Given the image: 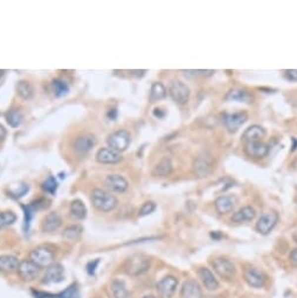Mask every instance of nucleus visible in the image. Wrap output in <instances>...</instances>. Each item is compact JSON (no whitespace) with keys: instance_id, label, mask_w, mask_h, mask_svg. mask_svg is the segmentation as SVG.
<instances>
[{"instance_id":"nucleus-1","label":"nucleus","mask_w":297,"mask_h":298,"mask_svg":"<svg viewBox=\"0 0 297 298\" xmlns=\"http://www.w3.org/2000/svg\"><path fill=\"white\" fill-rule=\"evenodd\" d=\"M92 203L94 207L99 212L108 213L117 207L118 199L110 192L102 190V188H95L92 192Z\"/></svg>"},{"instance_id":"nucleus-2","label":"nucleus","mask_w":297,"mask_h":298,"mask_svg":"<svg viewBox=\"0 0 297 298\" xmlns=\"http://www.w3.org/2000/svg\"><path fill=\"white\" fill-rule=\"evenodd\" d=\"M106 143H108V147L121 153L125 151L130 145L131 134L127 130H117L109 134Z\"/></svg>"},{"instance_id":"nucleus-3","label":"nucleus","mask_w":297,"mask_h":298,"mask_svg":"<svg viewBox=\"0 0 297 298\" xmlns=\"http://www.w3.org/2000/svg\"><path fill=\"white\" fill-rule=\"evenodd\" d=\"M150 268V259L142 255L132 256L125 262L124 270L130 276H140Z\"/></svg>"},{"instance_id":"nucleus-4","label":"nucleus","mask_w":297,"mask_h":298,"mask_svg":"<svg viewBox=\"0 0 297 298\" xmlns=\"http://www.w3.org/2000/svg\"><path fill=\"white\" fill-rule=\"evenodd\" d=\"M30 259L39 268H48L54 263L55 255L46 247H37L30 254Z\"/></svg>"},{"instance_id":"nucleus-5","label":"nucleus","mask_w":297,"mask_h":298,"mask_svg":"<svg viewBox=\"0 0 297 298\" xmlns=\"http://www.w3.org/2000/svg\"><path fill=\"white\" fill-rule=\"evenodd\" d=\"M169 94L171 98H172L177 104L184 105L189 102L190 96H191V91H190L189 85H185V83L182 81H179V80H176V81L171 82Z\"/></svg>"},{"instance_id":"nucleus-6","label":"nucleus","mask_w":297,"mask_h":298,"mask_svg":"<svg viewBox=\"0 0 297 298\" xmlns=\"http://www.w3.org/2000/svg\"><path fill=\"white\" fill-rule=\"evenodd\" d=\"M212 267L219 276L225 280H232L235 275V265L226 257H217L212 261Z\"/></svg>"},{"instance_id":"nucleus-7","label":"nucleus","mask_w":297,"mask_h":298,"mask_svg":"<svg viewBox=\"0 0 297 298\" xmlns=\"http://www.w3.org/2000/svg\"><path fill=\"white\" fill-rule=\"evenodd\" d=\"M248 120V115L245 111L234 114H224L222 115V124L226 127L229 132H237L239 128L244 126Z\"/></svg>"},{"instance_id":"nucleus-8","label":"nucleus","mask_w":297,"mask_h":298,"mask_svg":"<svg viewBox=\"0 0 297 298\" xmlns=\"http://www.w3.org/2000/svg\"><path fill=\"white\" fill-rule=\"evenodd\" d=\"M17 271L21 280L25 282L37 280L39 275H40V268L33 263L31 259H22V261H20Z\"/></svg>"},{"instance_id":"nucleus-9","label":"nucleus","mask_w":297,"mask_h":298,"mask_svg":"<svg viewBox=\"0 0 297 298\" xmlns=\"http://www.w3.org/2000/svg\"><path fill=\"white\" fill-rule=\"evenodd\" d=\"M178 280L174 276H165L157 283V294L159 298H171L176 293Z\"/></svg>"},{"instance_id":"nucleus-10","label":"nucleus","mask_w":297,"mask_h":298,"mask_svg":"<svg viewBox=\"0 0 297 298\" xmlns=\"http://www.w3.org/2000/svg\"><path fill=\"white\" fill-rule=\"evenodd\" d=\"M98 140L92 133H81L74 138L73 147L76 152L87 153L96 145Z\"/></svg>"},{"instance_id":"nucleus-11","label":"nucleus","mask_w":297,"mask_h":298,"mask_svg":"<svg viewBox=\"0 0 297 298\" xmlns=\"http://www.w3.org/2000/svg\"><path fill=\"white\" fill-rule=\"evenodd\" d=\"M64 280V269L62 264L60 263H53L46 269L41 283L50 285V284H55L60 283Z\"/></svg>"},{"instance_id":"nucleus-12","label":"nucleus","mask_w":297,"mask_h":298,"mask_svg":"<svg viewBox=\"0 0 297 298\" xmlns=\"http://www.w3.org/2000/svg\"><path fill=\"white\" fill-rule=\"evenodd\" d=\"M104 184L109 190L116 192V193H124L129 188V181L123 175L117 174V173H112V174L106 175L104 179Z\"/></svg>"},{"instance_id":"nucleus-13","label":"nucleus","mask_w":297,"mask_h":298,"mask_svg":"<svg viewBox=\"0 0 297 298\" xmlns=\"http://www.w3.org/2000/svg\"><path fill=\"white\" fill-rule=\"evenodd\" d=\"M279 221V214L276 212H268L262 215L256 223V230L262 235H267L274 229Z\"/></svg>"},{"instance_id":"nucleus-14","label":"nucleus","mask_w":297,"mask_h":298,"mask_svg":"<svg viewBox=\"0 0 297 298\" xmlns=\"http://www.w3.org/2000/svg\"><path fill=\"white\" fill-rule=\"evenodd\" d=\"M213 163L212 158L207 155H200L193 162V171L198 177H207L212 172Z\"/></svg>"},{"instance_id":"nucleus-15","label":"nucleus","mask_w":297,"mask_h":298,"mask_svg":"<svg viewBox=\"0 0 297 298\" xmlns=\"http://www.w3.org/2000/svg\"><path fill=\"white\" fill-rule=\"evenodd\" d=\"M95 159L96 162L101 163V164H117V163L122 162L123 158H122L121 153L116 152L110 147H102L96 152Z\"/></svg>"},{"instance_id":"nucleus-16","label":"nucleus","mask_w":297,"mask_h":298,"mask_svg":"<svg viewBox=\"0 0 297 298\" xmlns=\"http://www.w3.org/2000/svg\"><path fill=\"white\" fill-rule=\"evenodd\" d=\"M245 152L253 158H263L269 153V147L263 142H248L245 144Z\"/></svg>"},{"instance_id":"nucleus-17","label":"nucleus","mask_w":297,"mask_h":298,"mask_svg":"<svg viewBox=\"0 0 297 298\" xmlns=\"http://www.w3.org/2000/svg\"><path fill=\"white\" fill-rule=\"evenodd\" d=\"M61 225H62V217L60 216V214L56 212H50L43 219L41 230L44 233H53L59 229Z\"/></svg>"},{"instance_id":"nucleus-18","label":"nucleus","mask_w":297,"mask_h":298,"mask_svg":"<svg viewBox=\"0 0 297 298\" xmlns=\"http://www.w3.org/2000/svg\"><path fill=\"white\" fill-rule=\"evenodd\" d=\"M238 204V198L235 195H221L215 200V210L220 214L231 213Z\"/></svg>"},{"instance_id":"nucleus-19","label":"nucleus","mask_w":297,"mask_h":298,"mask_svg":"<svg viewBox=\"0 0 297 298\" xmlns=\"http://www.w3.org/2000/svg\"><path fill=\"white\" fill-rule=\"evenodd\" d=\"M244 277L247 283L253 288H262L264 281H266L262 272H261L259 269L253 267H248L245 269Z\"/></svg>"},{"instance_id":"nucleus-20","label":"nucleus","mask_w":297,"mask_h":298,"mask_svg":"<svg viewBox=\"0 0 297 298\" xmlns=\"http://www.w3.org/2000/svg\"><path fill=\"white\" fill-rule=\"evenodd\" d=\"M180 297L182 298H201L202 291L200 289L199 284L193 280H187L184 282L182 290H180Z\"/></svg>"},{"instance_id":"nucleus-21","label":"nucleus","mask_w":297,"mask_h":298,"mask_svg":"<svg viewBox=\"0 0 297 298\" xmlns=\"http://www.w3.org/2000/svg\"><path fill=\"white\" fill-rule=\"evenodd\" d=\"M35 297L43 296L44 298H79V288L77 284H70L68 288L61 291L59 294H45V293H34Z\"/></svg>"},{"instance_id":"nucleus-22","label":"nucleus","mask_w":297,"mask_h":298,"mask_svg":"<svg viewBox=\"0 0 297 298\" xmlns=\"http://www.w3.org/2000/svg\"><path fill=\"white\" fill-rule=\"evenodd\" d=\"M19 261L17 256L14 255H1L0 256V271L5 274H11L18 270Z\"/></svg>"},{"instance_id":"nucleus-23","label":"nucleus","mask_w":297,"mask_h":298,"mask_svg":"<svg viewBox=\"0 0 297 298\" xmlns=\"http://www.w3.org/2000/svg\"><path fill=\"white\" fill-rule=\"evenodd\" d=\"M199 277L201 280L202 284L207 290H217L219 288V282L217 281V278L214 277L213 272L209 270L207 268H200L199 271Z\"/></svg>"},{"instance_id":"nucleus-24","label":"nucleus","mask_w":297,"mask_h":298,"mask_svg":"<svg viewBox=\"0 0 297 298\" xmlns=\"http://www.w3.org/2000/svg\"><path fill=\"white\" fill-rule=\"evenodd\" d=\"M266 130L263 129L262 127L260 126H251L246 129L244 134H242V139L245 140V142H259L262 138L266 137Z\"/></svg>"},{"instance_id":"nucleus-25","label":"nucleus","mask_w":297,"mask_h":298,"mask_svg":"<svg viewBox=\"0 0 297 298\" xmlns=\"http://www.w3.org/2000/svg\"><path fill=\"white\" fill-rule=\"evenodd\" d=\"M255 215H256V212L251 206H245L240 208L238 212H235L232 216V221L235 223H241V222H246V221H251L254 220Z\"/></svg>"},{"instance_id":"nucleus-26","label":"nucleus","mask_w":297,"mask_h":298,"mask_svg":"<svg viewBox=\"0 0 297 298\" xmlns=\"http://www.w3.org/2000/svg\"><path fill=\"white\" fill-rule=\"evenodd\" d=\"M69 213L75 220H85L87 216V207L85 203H83L82 200H80V199H75V200L72 201V204H70Z\"/></svg>"},{"instance_id":"nucleus-27","label":"nucleus","mask_w":297,"mask_h":298,"mask_svg":"<svg viewBox=\"0 0 297 298\" xmlns=\"http://www.w3.org/2000/svg\"><path fill=\"white\" fill-rule=\"evenodd\" d=\"M226 99L227 101H235V102H244V103H249L253 99L250 92L244 89H232L228 91V94L226 95Z\"/></svg>"},{"instance_id":"nucleus-28","label":"nucleus","mask_w":297,"mask_h":298,"mask_svg":"<svg viewBox=\"0 0 297 298\" xmlns=\"http://www.w3.org/2000/svg\"><path fill=\"white\" fill-rule=\"evenodd\" d=\"M172 170H173V166H172V163H171V160L169 158H163L156 166H154L152 173L153 175H156V177L165 178V177H169L171 172H172Z\"/></svg>"},{"instance_id":"nucleus-29","label":"nucleus","mask_w":297,"mask_h":298,"mask_svg":"<svg viewBox=\"0 0 297 298\" xmlns=\"http://www.w3.org/2000/svg\"><path fill=\"white\" fill-rule=\"evenodd\" d=\"M110 293L114 298H129L130 294L123 281L114 280L110 283Z\"/></svg>"},{"instance_id":"nucleus-30","label":"nucleus","mask_w":297,"mask_h":298,"mask_svg":"<svg viewBox=\"0 0 297 298\" xmlns=\"http://www.w3.org/2000/svg\"><path fill=\"white\" fill-rule=\"evenodd\" d=\"M17 94L22 99H31L34 96L33 85L26 80H21L17 83Z\"/></svg>"},{"instance_id":"nucleus-31","label":"nucleus","mask_w":297,"mask_h":298,"mask_svg":"<svg viewBox=\"0 0 297 298\" xmlns=\"http://www.w3.org/2000/svg\"><path fill=\"white\" fill-rule=\"evenodd\" d=\"M22 121H24V115L19 109H11L6 113V122L11 128L20 127Z\"/></svg>"},{"instance_id":"nucleus-32","label":"nucleus","mask_w":297,"mask_h":298,"mask_svg":"<svg viewBox=\"0 0 297 298\" xmlns=\"http://www.w3.org/2000/svg\"><path fill=\"white\" fill-rule=\"evenodd\" d=\"M40 203H43V199H40V200L35 201V203L31 204V205H27V206H22V210L25 211V230L26 232L30 229L32 217H33V214L35 211L43 207L40 205Z\"/></svg>"},{"instance_id":"nucleus-33","label":"nucleus","mask_w":297,"mask_h":298,"mask_svg":"<svg viewBox=\"0 0 297 298\" xmlns=\"http://www.w3.org/2000/svg\"><path fill=\"white\" fill-rule=\"evenodd\" d=\"M166 95H167L166 88L164 86L163 83H160V82L153 83L152 86H151V92H150V101L151 102H156V101H160V99H164L166 97Z\"/></svg>"},{"instance_id":"nucleus-34","label":"nucleus","mask_w":297,"mask_h":298,"mask_svg":"<svg viewBox=\"0 0 297 298\" xmlns=\"http://www.w3.org/2000/svg\"><path fill=\"white\" fill-rule=\"evenodd\" d=\"M83 233V227L81 225H72L68 226L67 228H64L62 233V238L69 241H75L82 235Z\"/></svg>"},{"instance_id":"nucleus-35","label":"nucleus","mask_w":297,"mask_h":298,"mask_svg":"<svg viewBox=\"0 0 297 298\" xmlns=\"http://www.w3.org/2000/svg\"><path fill=\"white\" fill-rule=\"evenodd\" d=\"M51 88H53L54 95H55L56 97H62V96H64L69 91L68 85H67L63 80L60 79L54 80V81L51 82Z\"/></svg>"},{"instance_id":"nucleus-36","label":"nucleus","mask_w":297,"mask_h":298,"mask_svg":"<svg viewBox=\"0 0 297 298\" xmlns=\"http://www.w3.org/2000/svg\"><path fill=\"white\" fill-rule=\"evenodd\" d=\"M17 221V215L12 211H5L0 213V229L5 228Z\"/></svg>"},{"instance_id":"nucleus-37","label":"nucleus","mask_w":297,"mask_h":298,"mask_svg":"<svg viewBox=\"0 0 297 298\" xmlns=\"http://www.w3.org/2000/svg\"><path fill=\"white\" fill-rule=\"evenodd\" d=\"M57 180L55 177L53 175H50L46 180H45L43 184H41V188H43L44 192H46L48 194H54L57 190Z\"/></svg>"},{"instance_id":"nucleus-38","label":"nucleus","mask_w":297,"mask_h":298,"mask_svg":"<svg viewBox=\"0 0 297 298\" xmlns=\"http://www.w3.org/2000/svg\"><path fill=\"white\" fill-rule=\"evenodd\" d=\"M154 210H156V204H154L153 201H147V203H144L143 206L141 207L140 212H138V215L147 216L148 214L152 213Z\"/></svg>"},{"instance_id":"nucleus-39","label":"nucleus","mask_w":297,"mask_h":298,"mask_svg":"<svg viewBox=\"0 0 297 298\" xmlns=\"http://www.w3.org/2000/svg\"><path fill=\"white\" fill-rule=\"evenodd\" d=\"M285 75L287 80H289V81H297V70L296 69H289L286 70Z\"/></svg>"},{"instance_id":"nucleus-40","label":"nucleus","mask_w":297,"mask_h":298,"mask_svg":"<svg viewBox=\"0 0 297 298\" xmlns=\"http://www.w3.org/2000/svg\"><path fill=\"white\" fill-rule=\"evenodd\" d=\"M289 259H290V262H292L293 264L297 265V248H295L292 253H290Z\"/></svg>"},{"instance_id":"nucleus-41","label":"nucleus","mask_w":297,"mask_h":298,"mask_svg":"<svg viewBox=\"0 0 297 298\" xmlns=\"http://www.w3.org/2000/svg\"><path fill=\"white\" fill-rule=\"evenodd\" d=\"M6 136H7V130L5 129L4 126L0 124V140H4L6 138Z\"/></svg>"},{"instance_id":"nucleus-42","label":"nucleus","mask_w":297,"mask_h":298,"mask_svg":"<svg viewBox=\"0 0 297 298\" xmlns=\"http://www.w3.org/2000/svg\"><path fill=\"white\" fill-rule=\"evenodd\" d=\"M131 74H135V75H143L144 73H147V70H131Z\"/></svg>"},{"instance_id":"nucleus-43","label":"nucleus","mask_w":297,"mask_h":298,"mask_svg":"<svg viewBox=\"0 0 297 298\" xmlns=\"http://www.w3.org/2000/svg\"><path fill=\"white\" fill-rule=\"evenodd\" d=\"M143 298H156V297L152 296V295H147V296H144Z\"/></svg>"},{"instance_id":"nucleus-44","label":"nucleus","mask_w":297,"mask_h":298,"mask_svg":"<svg viewBox=\"0 0 297 298\" xmlns=\"http://www.w3.org/2000/svg\"><path fill=\"white\" fill-rule=\"evenodd\" d=\"M211 298H222L221 296H215V297H211Z\"/></svg>"}]
</instances>
